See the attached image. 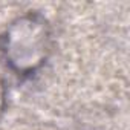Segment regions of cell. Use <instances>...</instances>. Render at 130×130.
Wrapping results in <instances>:
<instances>
[{"instance_id": "obj_2", "label": "cell", "mask_w": 130, "mask_h": 130, "mask_svg": "<svg viewBox=\"0 0 130 130\" xmlns=\"http://www.w3.org/2000/svg\"><path fill=\"white\" fill-rule=\"evenodd\" d=\"M6 86H5V81L3 78H0V116L3 115L5 109H6Z\"/></svg>"}, {"instance_id": "obj_1", "label": "cell", "mask_w": 130, "mask_h": 130, "mask_svg": "<svg viewBox=\"0 0 130 130\" xmlns=\"http://www.w3.org/2000/svg\"><path fill=\"white\" fill-rule=\"evenodd\" d=\"M52 32L38 12H28L9 23L0 35V54L6 68L20 78L32 77L49 58Z\"/></svg>"}]
</instances>
